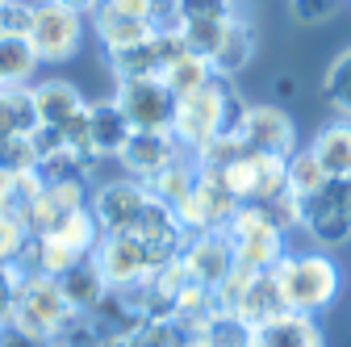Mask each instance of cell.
Wrapping results in <instances>:
<instances>
[{
	"instance_id": "6da1fadb",
	"label": "cell",
	"mask_w": 351,
	"mask_h": 347,
	"mask_svg": "<svg viewBox=\"0 0 351 347\" xmlns=\"http://www.w3.org/2000/svg\"><path fill=\"white\" fill-rule=\"evenodd\" d=\"M272 272L293 314H322L343 289V272L330 251H285Z\"/></svg>"
},
{
	"instance_id": "7a4b0ae2",
	"label": "cell",
	"mask_w": 351,
	"mask_h": 347,
	"mask_svg": "<svg viewBox=\"0 0 351 347\" xmlns=\"http://www.w3.org/2000/svg\"><path fill=\"white\" fill-rule=\"evenodd\" d=\"M230 80H209L205 88L189 93L176 101V121H171V139L180 143L189 155L213 143L217 134H226V101H230Z\"/></svg>"
},
{
	"instance_id": "3957f363",
	"label": "cell",
	"mask_w": 351,
	"mask_h": 347,
	"mask_svg": "<svg viewBox=\"0 0 351 347\" xmlns=\"http://www.w3.org/2000/svg\"><path fill=\"white\" fill-rule=\"evenodd\" d=\"M230 251H234V264L247 272H272L280 264L285 247V230L263 213V205H239V213L226 226Z\"/></svg>"
},
{
	"instance_id": "277c9868",
	"label": "cell",
	"mask_w": 351,
	"mask_h": 347,
	"mask_svg": "<svg viewBox=\"0 0 351 347\" xmlns=\"http://www.w3.org/2000/svg\"><path fill=\"white\" fill-rule=\"evenodd\" d=\"M71 318H80V314H71V306L63 301L55 276H47V272L21 276L17 306H13L9 326H17V331H25V335H38V339L51 343L55 335H63V326H67Z\"/></svg>"
},
{
	"instance_id": "5b68a950",
	"label": "cell",
	"mask_w": 351,
	"mask_h": 347,
	"mask_svg": "<svg viewBox=\"0 0 351 347\" xmlns=\"http://www.w3.org/2000/svg\"><path fill=\"white\" fill-rule=\"evenodd\" d=\"M29 47L38 63H67L80 42H84V17L71 13L59 0H34V17H29Z\"/></svg>"
},
{
	"instance_id": "8992f818",
	"label": "cell",
	"mask_w": 351,
	"mask_h": 347,
	"mask_svg": "<svg viewBox=\"0 0 351 347\" xmlns=\"http://www.w3.org/2000/svg\"><path fill=\"white\" fill-rule=\"evenodd\" d=\"M147 205H151V189L143 180H130V176L101 180L93 193H88V209H93L101 235H130L143 222Z\"/></svg>"
},
{
	"instance_id": "52a82bcc",
	"label": "cell",
	"mask_w": 351,
	"mask_h": 347,
	"mask_svg": "<svg viewBox=\"0 0 351 347\" xmlns=\"http://www.w3.org/2000/svg\"><path fill=\"white\" fill-rule=\"evenodd\" d=\"M239 205H243V201H239L222 180H217V176L197 171L193 193L176 205V213H180V222H184L189 235H217V230L230 226V218L239 213Z\"/></svg>"
},
{
	"instance_id": "ba28073f",
	"label": "cell",
	"mask_w": 351,
	"mask_h": 347,
	"mask_svg": "<svg viewBox=\"0 0 351 347\" xmlns=\"http://www.w3.org/2000/svg\"><path fill=\"white\" fill-rule=\"evenodd\" d=\"M93 259L109 289H134L159 268V259L151 255V247L138 235H101Z\"/></svg>"
},
{
	"instance_id": "9c48e42d",
	"label": "cell",
	"mask_w": 351,
	"mask_h": 347,
	"mask_svg": "<svg viewBox=\"0 0 351 347\" xmlns=\"http://www.w3.org/2000/svg\"><path fill=\"white\" fill-rule=\"evenodd\" d=\"M113 105L125 113V121L134 130H167L176 121V93L163 80H121Z\"/></svg>"
},
{
	"instance_id": "30bf717a",
	"label": "cell",
	"mask_w": 351,
	"mask_h": 347,
	"mask_svg": "<svg viewBox=\"0 0 351 347\" xmlns=\"http://www.w3.org/2000/svg\"><path fill=\"white\" fill-rule=\"evenodd\" d=\"M239 139L243 147L259 151V155H276V159H289L297 151V125L293 117L285 113V105H247V117L239 125Z\"/></svg>"
},
{
	"instance_id": "8fae6325",
	"label": "cell",
	"mask_w": 351,
	"mask_h": 347,
	"mask_svg": "<svg viewBox=\"0 0 351 347\" xmlns=\"http://www.w3.org/2000/svg\"><path fill=\"white\" fill-rule=\"evenodd\" d=\"M88 184L80 180H63V184H38L34 201L21 209V218L29 226V235H51L63 218H71L75 209H88Z\"/></svg>"
},
{
	"instance_id": "7c38bea8",
	"label": "cell",
	"mask_w": 351,
	"mask_h": 347,
	"mask_svg": "<svg viewBox=\"0 0 351 347\" xmlns=\"http://www.w3.org/2000/svg\"><path fill=\"white\" fill-rule=\"evenodd\" d=\"M301 230L322 251H335V247L351 243V213L330 197V184H322L318 193H310L301 201Z\"/></svg>"
},
{
	"instance_id": "4fadbf2b",
	"label": "cell",
	"mask_w": 351,
	"mask_h": 347,
	"mask_svg": "<svg viewBox=\"0 0 351 347\" xmlns=\"http://www.w3.org/2000/svg\"><path fill=\"white\" fill-rule=\"evenodd\" d=\"M184 147L176 143L167 130H134V134H130V143L121 147V155H117V163H121V171L130 180H155L159 171L180 155Z\"/></svg>"
},
{
	"instance_id": "5bb4252c",
	"label": "cell",
	"mask_w": 351,
	"mask_h": 347,
	"mask_svg": "<svg viewBox=\"0 0 351 347\" xmlns=\"http://www.w3.org/2000/svg\"><path fill=\"white\" fill-rule=\"evenodd\" d=\"M180 264L205 289H213L217 280H226V272L234 268V251H230L226 230H217V235H189V243L180 251Z\"/></svg>"
},
{
	"instance_id": "9a60e30c",
	"label": "cell",
	"mask_w": 351,
	"mask_h": 347,
	"mask_svg": "<svg viewBox=\"0 0 351 347\" xmlns=\"http://www.w3.org/2000/svg\"><path fill=\"white\" fill-rule=\"evenodd\" d=\"M247 347H326V335L314 314H280L272 322L251 326Z\"/></svg>"
},
{
	"instance_id": "2e32d148",
	"label": "cell",
	"mask_w": 351,
	"mask_h": 347,
	"mask_svg": "<svg viewBox=\"0 0 351 347\" xmlns=\"http://www.w3.org/2000/svg\"><path fill=\"white\" fill-rule=\"evenodd\" d=\"M29 97H34L38 125H55V130H63L71 117H80L88 109L84 93L71 80H38V84H29Z\"/></svg>"
},
{
	"instance_id": "e0dca14e",
	"label": "cell",
	"mask_w": 351,
	"mask_h": 347,
	"mask_svg": "<svg viewBox=\"0 0 351 347\" xmlns=\"http://www.w3.org/2000/svg\"><path fill=\"white\" fill-rule=\"evenodd\" d=\"M134 125L125 121V113L109 101H88V139H93V155L105 163V159H117L121 147L130 143Z\"/></svg>"
},
{
	"instance_id": "ac0fdd59",
	"label": "cell",
	"mask_w": 351,
	"mask_h": 347,
	"mask_svg": "<svg viewBox=\"0 0 351 347\" xmlns=\"http://www.w3.org/2000/svg\"><path fill=\"white\" fill-rule=\"evenodd\" d=\"M251 59H255V25H251L243 13H234V17L226 21L222 47H217L213 59H209V71H213L217 80H234V75H243V71L251 67Z\"/></svg>"
},
{
	"instance_id": "d6986e66",
	"label": "cell",
	"mask_w": 351,
	"mask_h": 347,
	"mask_svg": "<svg viewBox=\"0 0 351 347\" xmlns=\"http://www.w3.org/2000/svg\"><path fill=\"white\" fill-rule=\"evenodd\" d=\"M234 314H239L247 326H259V322H272V318L289 314V301H285V293H280L276 272H251V280H247V289H243V297H239Z\"/></svg>"
},
{
	"instance_id": "ffe728a7",
	"label": "cell",
	"mask_w": 351,
	"mask_h": 347,
	"mask_svg": "<svg viewBox=\"0 0 351 347\" xmlns=\"http://www.w3.org/2000/svg\"><path fill=\"white\" fill-rule=\"evenodd\" d=\"M55 285H59L63 301L71 306V314H93L101 306V297L109 293V285H105V276H101V268H97L93 255L80 259V264H71L67 272H59Z\"/></svg>"
},
{
	"instance_id": "44dd1931",
	"label": "cell",
	"mask_w": 351,
	"mask_h": 347,
	"mask_svg": "<svg viewBox=\"0 0 351 347\" xmlns=\"http://www.w3.org/2000/svg\"><path fill=\"white\" fill-rule=\"evenodd\" d=\"M93 25H97V38H101L105 55H113V51H125V47H138V42L155 38L163 21H147V17H125V13H113L109 5H101V9L93 13Z\"/></svg>"
},
{
	"instance_id": "7402d4cb",
	"label": "cell",
	"mask_w": 351,
	"mask_h": 347,
	"mask_svg": "<svg viewBox=\"0 0 351 347\" xmlns=\"http://www.w3.org/2000/svg\"><path fill=\"white\" fill-rule=\"evenodd\" d=\"M310 151H314V159L322 163L326 180H347V176H351V121H347V117L326 121L318 134L310 139Z\"/></svg>"
},
{
	"instance_id": "603a6c76",
	"label": "cell",
	"mask_w": 351,
	"mask_h": 347,
	"mask_svg": "<svg viewBox=\"0 0 351 347\" xmlns=\"http://www.w3.org/2000/svg\"><path fill=\"white\" fill-rule=\"evenodd\" d=\"M193 184H197V159H193L189 151H180V155H176V159L159 171L155 180H147L151 197H155V201H163V205H171V209L193 193Z\"/></svg>"
},
{
	"instance_id": "cb8c5ba5",
	"label": "cell",
	"mask_w": 351,
	"mask_h": 347,
	"mask_svg": "<svg viewBox=\"0 0 351 347\" xmlns=\"http://www.w3.org/2000/svg\"><path fill=\"white\" fill-rule=\"evenodd\" d=\"M38 130L34 97L25 88H0V139H29Z\"/></svg>"
},
{
	"instance_id": "d4e9b609",
	"label": "cell",
	"mask_w": 351,
	"mask_h": 347,
	"mask_svg": "<svg viewBox=\"0 0 351 347\" xmlns=\"http://www.w3.org/2000/svg\"><path fill=\"white\" fill-rule=\"evenodd\" d=\"M38 67L29 38H0V88H25Z\"/></svg>"
},
{
	"instance_id": "484cf974",
	"label": "cell",
	"mask_w": 351,
	"mask_h": 347,
	"mask_svg": "<svg viewBox=\"0 0 351 347\" xmlns=\"http://www.w3.org/2000/svg\"><path fill=\"white\" fill-rule=\"evenodd\" d=\"M285 184H289V193H293L297 201H305L310 193H318V189L326 184V171H322V163L314 159L310 147H297V151L285 159Z\"/></svg>"
},
{
	"instance_id": "4316f807",
	"label": "cell",
	"mask_w": 351,
	"mask_h": 347,
	"mask_svg": "<svg viewBox=\"0 0 351 347\" xmlns=\"http://www.w3.org/2000/svg\"><path fill=\"white\" fill-rule=\"evenodd\" d=\"M159 80L176 93V101H180V97H189V93L205 88V84L213 80V71H209V63H205V59H197L193 51H184L180 59H171V63L163 67V75H159Z\"/></svg>"
},
{
	"instance_id": "83f0119b",
	"label": "cell",
	"mask_w": 351,
	"mask_h": 347,
	"mask_svg": "<svg viewBox=\"0 0 351 347\" xmlns=\"http://www.w3.org/2000/svg\"><path fill=\"white\" fill-rule=\"evenodd\" d=\"M234 13H239V0H167V21H171V25L230 21Z\"/></svg>"
},
{
	"instance_id": "f1b7e54d",
	"label": "cell",
	"mask_w": 351,
	"mask_h": 347,
	"mask_svg": "<svg viewBox=\"0 0 351 347\" xmlns=\"http://www.w3.org/2000/svg\"><path fill=\"white\" fill-rule=\"evenodd\" d=\"M322 97H326V105H330L339 117L351 121V47L330 59V67H326V75H322Z\"/></svg>"
},
{
	"instance_id": "f546056e",
	"label": "cell",
	"mask_w": 351,
	"mask_h": 347,
	"mask_svg": "<svg viewBox=\"0 0 351 347\" xmlns=\"http://www.w3.org/2000/svg\"><path fill=\"white\" fill-rule=\"evenodd\" d=\"M29 226L17 209H0V264H17L21 251L29 247Z\"/></svg>"
},
{
	"instance_id": "4dcf8cb0",
	"label": "cell",
	"mask_w": 351,
	"mask_h": 347,
	"mask_svg": "<svg viewBox=\"0 0 351 347\" xmlns=\"http://www.w3.org/2000/svg\"><path fill=\"white\" fill-rule=\"evenodd\" d=\"M184 38V47L197 55V59H213V51L222 47V34H226V21H193V25H176Z\"/></svg>"
},
{
	"instance_id": "1f68e13d",
	"label": "cell",
	"mask_w": 351,
	"mask_h": 347,
	"mask_svg": "<svg viewBox=\"0 0 351 347\" xmlns=\"http://www.w3.org/2000/svg\"><path fill=\"white\" fill-rule=\"evenodd\" d=\"M0 171H17V176L38 171L34 134H29V139H0Z\"/></svg>"
},
{
	"instance_id": "d6a6232c",
	"label": "cell",
	"mask_w": 351,
	"mask_h": 347,
	"mask_svg": "<svg viewBox=\"0 0 351 347\" xmlns=\"http://www.w3.org/2000/svg\"><path fill=\"white\" fill-rule=\"evenodd\" d=\"M38 176L29 171V176H17V171H0V209H25L29 201H34V193H38Z\"/></svg>"
},
{
	"instance_id": "836d02e7",
	"label": "cell",
	"mask_w": 351,
	"mask_h": 347,
	"mask_svg": "<svg viewBox=\"0 0 351 347\" xmlns=\"http://www.w3.org/2000/svg\"><path fill=\"white\" fill-rule=\"evenodd\" d=\"M34 0H0V38H25Z\"/></svg>"
},
{
	"instance_id": "e575fe53",
	"label": "cell",
	"mask_w": 351,
	"mask_h": 347,
	"mask_svg": "<svg viewBox=\"0 0 351 347\" xmlns=\"http://www.w3.org/2000/svg\"><path fill=\"white\" fill-rule=\"evenodd\" d=\"M347 0H289V13L297 25H326Z\"/></svg>"
},
{
	"instance_id": "d590c367",
	"label": "cell",
	"mask_w": 351,
	"mask_h": 347,
	"mask_svg": "<svg viewBox=\"0 0 351 347\" xmlns=\"http://www.w3.org/2000/svg\"><path fill=\"white\" fill-rule=\"evenodd\" d=\"M263 213L289 235L293 226H301V201L293 197V193H280V197H272V201H263Z\"/></svg>"
},
{
	"instance_id": "8d00e7d4",
	"label": "cell",
	"mask_w": 351,
	"mask_h": 347,
	"mask_svg": "<svg viewBox=\"0 0 351 347\" xmlns=\"http://www.w3.org/2000/svg\"><path fill=\"white\" fill-rule=\"evenodd\" d=\"M21 276H25V272H21L17 264H0V326H9V318H13Z\"/></svg>"
},
{
	"instance_id": "74e56055",
	"label": "cell",
	"mask_w": 351,
	"mask_h": 347,
	"mask_svg": "<svg viewBox=\"0 0 351 347\" xmlns=\"http://www.w3.org/2000/svg\"><path fill=\"white\" fill-rule=\"evenodd\" d=\"M113 13H125V17H147V21H167V13L155 5V0H105Z\"/></svg>"
},
{
	"instance_id": "f35d334b",
	"label": "cell",
	"mask_w": 351,
	"mask_h": 347,
	"mask_svg": "<svg viewBox=\"0 0 351 347\" xmlns=\"http://www.w3.org/2000/svg\"><path fill=\"white\" fill-rule=\"evenodd\" d=\"M0 347H51V343L38 335H25L17 326H0Z\"/></svg>"
},
{
	"instance_id": "ab89813d",
	"label": "cell",
	"mask_w": 351,
	"mask_h": 347,
	"mask_svg": "<svg viewBox=\"0 0 351 347\" xmlns=\"http://www.w3.org/2000/svg\"><path fill=\"white\" fill-rule=\"evenodd\" d=\"M272 93H276V105H289V101L297 97V80H293L289 71H280L276 84H272Z\"/></svg>"
},
{
	"instance_id": "60d3db41",
	"label": "cell",
	"mask_w": 351,
	"mask_h": 347,
	"mask_svg": "<svg viewBox=\"0 0 351 347\" xmlns=\"http://www.w3.org/2000/svg\"><path fill=\"white\" fill-rule=\"evenodd\" d=\"M59 5H67L71 13H80V17H93L101 5H105V0H59Z\"/></svg>"
},
{
	"instance_id": "b9f144b4",
	"label": "cell",
	"mask_w": 351,
	"mask_h": 347,
	"mask_svg": "<svg viewBox=\"0 0 351 347\" xmlns=\"http://www.w3.org/2000/svg\"><path fill=\"white\" fill-rule=\"evenodd\" d=\"M155 5H159V9H163V13H167V0H155Z\"/></svg>"
},
{
	"instance_id": "7bdbcfd3",
	"label": "cell",
	"mask_w": 351,
	"mask_h": 347,
	"mask_svg": "<svg viewBox=\"0 0 351 347\" xmlns=\"http://www.w3.org/2000/svg\"><path fill=\"white\" fill-rule=\"evenodd\" d=\"M347 5H351V0H347Z\"/></svg>"
}]
</instances>
